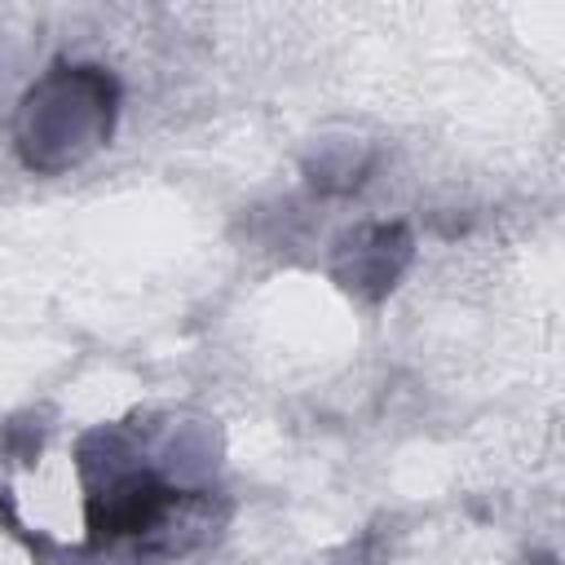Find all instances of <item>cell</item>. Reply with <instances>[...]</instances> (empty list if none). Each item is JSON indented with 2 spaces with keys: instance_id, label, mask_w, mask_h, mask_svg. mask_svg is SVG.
I'll return each instance as SVG.
<instances>
[{
  "instance_id": "cell-1",
  "label": "cell",
  "mask_w": 565,
  "mask_h": 565,
  "mask_svg": "<svg viewBox=\"0 0 565 565\" xmlns=\"http://www.w3.org/2000/svg\"><path fill=\"white\" fill-rule=\"evenodd\" d=\"M119 88L102 66H53L18 110V154L31 172H66L115 128Z\"/></svg>"
}]
</instances>
